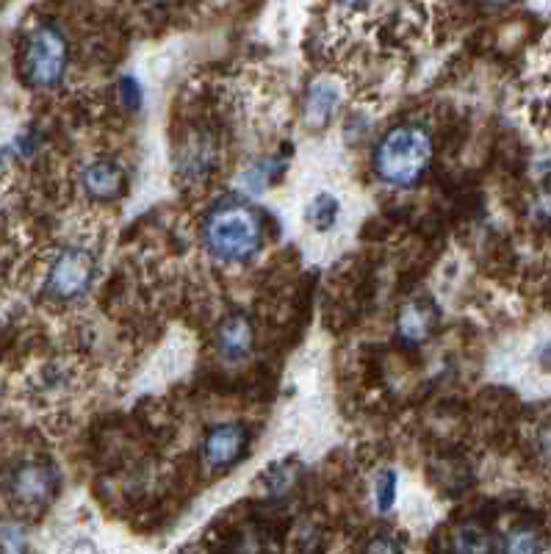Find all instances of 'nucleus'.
Here are the masks:
<instances>
[{"instance_id": "19", "label": "nucleus", "mask_w": 551, "mask_h": 554, "mask_svg": "<svg viewBox=\"0 0 551 554\" xmlns=\"http://www.w3.org/2000/svg\"><path fill=\"white\" fill-rule=\"evenodd\" d=\"M0 538L6 541V549H25L23 543V530H20V524H14V521H9V524H3L0 527Z\"/></svg>"}, {"instance_id": "9", "label": "nucleus", "mask_w": 551, "mask_h": 554, "mask_svg": "<svg viewBox=\"0 0 551 554\" xmlns=\"http://www.w3.org/2000/svg\"><path fill=\"white\" fill-rule=\"evenodd\" d=\"M255 347V330L244 314H228L216 327V350L228 363H239L250 358Z\"/></svg>"}, {"instance_id": "8", "label": "nucleus", "mask_w": 551, "mask_h": 554, "mask_svg": "<svg viewBox=\"0 0 551 554\" xmlns=\"http://www.w3.org/2000/svg\"><path fill=\"white\" fill-rule=\"evenodd\" d=\"M438 319H441L438 305L427 300V297H416V300L405 302L399 308V316H396V338L405 347H421L438 330Z\"/></svg>"}, {"instance_id": "15", "label": "nucleus", "mask_w": 551, "mask_h": 554, "mask_svg": "<svg viewBox=\"0 0 551 554\" xmlns=\"http://www.w3.org/2000/svg\"><path fill=\"white\" fill-rule=\"evenodd\" d=\"M543 541L540 532L532 530L529 524H518L504 535V543H499V552H540Z\"/></svg>"}, {"instance_id": "21", "label": "nucleus", "mask_w": 551, "mask_h": 554, "mask_svg": "<svg viewBox=\"0 0 551 554\" xmlns=\"http://www.w3.org/2000/svg\"><path fill=\"white\" fill-rule=\"evenodd\" d=\"M538 449H540V455H543V460L549 463L551 466V422L540 430L538 435Z\"/></svg>"}, {"instance_id": "6", "label": "nucleus", "mask_w": 551, "mask_h": 554, "mask_svg": "<svg viewBox=\"0 0 551 554\" xmlns=\"http://www.w3.org/2000/svg\"><path fill=\"white\" fill-rule=\"evenodd\" d=\"M247 449H250V430L244 424H219V427L208 430V435H205L203 460L208 469L228 471L230 466H236L239 460H244Z\"/></svg>"}, {"instance_id": "10", "label": "nucleus", "mask_w": 551, "mask_h": 554, "mask_svg": "<svg viewBox=\"0 0 551 554\" xmlns=\"http://www.w3.org/2000/svg\"><path fill=\"white\" fill-rule=\"evenodd\" d=\"M81 183H84V192L92 200L111 203V200H117L125 192V169L117 161H111V158H97V161L84 167Z\"/></svg>"}, {"instance_id": "23", "label": "nucleus", "mask_w": 551, "mask_h": 554, "mask_svg": "<svg viewBox=\"0 0 551 554\" xmlns=\"http://www.w3.org/2000/svg\"><path fill=\"white\" fill-rule=\"evenodd\" d=\"M543 366H546V369H551V344L546 347V350H543Z\"/></svg>"}, {"instance_id": "5", "label": "nucleus", "mask_w": 551, "mask_h": 554, "mask_svg": "<svg viewBox=\"0 0 551 554\" xmlns=\"http://www.w3.org/2000/svg\"><path fill=\"white\" fill-rule=\"evenodd\" d=\"M59 471L48 460H25L9 474V496L23 510H42L59 494Z\"/></svg>"}, {"instance_id": "1", "label": "nucleus", "mask_w": 551, "mask_h": 554, "mask_svg": "<svg viewBox=\"0 0 551 554\" xmlns=\"http://www.w3.org/2000/svg\"><path fill=\"white\" fill-rule=\"evenodd\" d=\"M203 244L222 264H250L264 247L261 214L241 197L216 200L203 217Z\"/></svg>"}, {"instance_id": "7", "label": "nucleus", "mask_w": 551, "mask_h": 554, "mask_svg": "<svg viewBox=\"0 0 551 554\" xmlns=\"http://www.w3.org/2000/svg\"><path fill=\"white\" fill-rule=\"evenodd\" d=\"M216 167V139L211 133H189L175 150V172L183 183H203Z\"/></svg>"}, {"instance_id": "12", "label": "nucleus", "mask_w": 551, "mask_h": 554, "mask_svg": "<svg viewBox=\"0 0 551 554\" xmlns=\"http://www.w3.org/2000/svg\"><path fill=\"white\" fill-rule=\"evenodd\" d=\"M452 549L455 552L466 554H480V552H499V546L493 543V535L477 521H468L460 524L452 535Z\"/></svg>"}, {"instance_id": "14", "label": "nucleus", "mask_w": 551, "mask_h": 554, "mask_svg": "<svg viewBox=\"0 0 551 554\" xmlns=\"http://www.w3.org/2000/svg\"><path fill=\"white\" fill-rule=\"evenodd\" d=\"M338 214H341V203H338V197H333V194L327 192L316 194L311 203H308V208H305L308 225H311L313 230H319V233L333 228Z\"/></svg>"}, {"instance_id": "17", "label": "nucleus", "mask_w": 551, "mask_h": 554, "mask_svg": "<svg viewBox=\"0 0 551 554\" xmlns=\"http://www.w3.org/2000/svg\"><path fill=\"white\" fill-rule=\"evenodd\" d=\"M120 103H122V109L125 111H131V114H136V111L142 109V84L133 78V75H122L120 78Z\"/></svg>"}, {"instance_id": "16", "label": "nucleus", "mask_w": 551, "mask_h": 554, "mask_svg": "<svg viewBox=\"0 0 551 554\" xmlns=\"http://www.w3.org/2000/svg\"><path fill=\"white\" fill-rule=\"evenodd\" d=\"M297 480H300V469H297V463H291V460H286V463H280V466H272V469L266 471V488H269V494L275 496H286L294 491V485H297Z\"/></svg>"}, {"instance_id": "4", "label": "nucleus", "mask_w": 551, "mask_h": 554, "mask_svg": "<svg viewBox=\"0 0 551 554\" xmlns=\"http://www.w3.org/2000/svg\"><path fill=\"white\" fill-rule=\"evenodd\" d=\"M97 280V258L86 247H64L45 277V291L48 297L59 302H75L84 297L86 291L95 286Z\"/></svg>"}, {"instance_id": "13", "label": "nucleus", "mask_w": 551, "mask_h": 554, "mask_svg": "<svg viewBox=\"0 0 551 554\" xmlns=\"http://www.w3.org/2000/svg\"><path fill=\"white\" fill-rule=\"evenodd\" d=\"M280 172H283V164L277 158H258L241 172V189L250 194H264Z\"/></svg>"}, {"instance_id": "3", "label": "nucleus", "mask_w": 551, "mask_h": 554, "mask_svg": "<svg viewBox=\"0 0 551 554\" xmlns=\"http://www.w3.org/2000/svg\"><path fill=\"white\" fill-rule=\"evenodd\" d=\"M23 78L34 89H53L64 81L70 67V45L53 23L36 25L23 48Z\"/></svg>"}, {"instance_id": "20", "label": "nucleus", "mask_w": 551, "mask_h": 554, "mask_svg": "<svg viewBox=\"0 0 551 554\" xmlns=\"http://www.w3.org/2000/svg\"><path fill=\"white\" fill-rule=\"evenodd\" d=\"M380 538H383V541L366 543V552H402V549H405V546L396 541L391 532H380Z\"/></svg>"}, {"instance_id": "11", "label": "nucleus", "mask_w": 551, "mask_h": 554, "mask_svg": "<svg viewBox=\"0 0 551 554\" xmlns=\"http://www.w3.org/2000/svg\"><path fill=\"white\" fill-rule=\"evenodd\" d=\"M338 106V86L330 81H313L305 95V122L311 128H324Z\"/></svg>"}, {"instance_id": "18", "label": "nucleus", "mask_w": 551, "mask_h": 554, "mask_svg": "<svg viewBox=\"0 0 551 554\" xmlns=\"http://www.w3.org/2000/svg\"><path fill=\"white\" fill-rule=\"evenodd\" d=\"M374 496H377V507L383 510V513H388L391 507H394L396 502V471L394 469H385L380 477H377V491H374Z\"/></svg>"}, {"instance_id": "2", "label": "nucleus", "mask_w": 551, "mask_h": 554, "mask_svg": "<svg viewBox=\"0 0 551 554\" xmlns=\"http://www.w3.org/2000/svg\"><path fill=\"white\" fill-rule=\"evenodd\" d=\"M374 175L394 189H413L432 164V136L419 122H399L374 147Z\"/></svg>"}, {"instance_id": "22", "label": "nucleus", "mask_w": 551, "mask_h": 554, "mask_svg": "<svg viewBox=\"0 0 551 554\" xmlns=\"http://www.w3.org/2000/svg\"><path fill=\"white\" fill-rule=\"evenodd\" d=\"M336 6H341L344 12H363L369 6V0H333Z\"/></svg>"}, {"instance_id": "24", "label": "nucleus", "mask_w": 551, "mask_h": 554, "mask_svg": "<svg viewBox=\"0 0 551 554\" xmlns=\"http://www.w3.org/2000/svg\"><path fill=\"white\" fill-rule=\"evenodd\" d=\"M491 6H507V3H513V0H488Z\"/></svg>"}]
</instances>
